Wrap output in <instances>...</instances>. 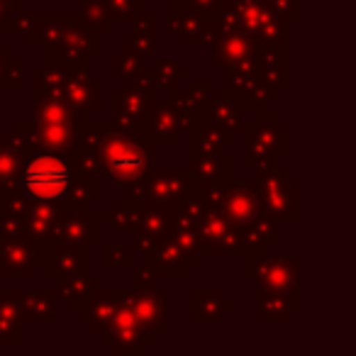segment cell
Instances as JSON below:
<instances>
[{
  "instance_id": "obj_1",
  "label": "cell",
  "mask_w": 356,
  "mask_h": 356,
  "mask_svg": "<svg viewBox=\"0 0 356 356\" xmlns=\"http://www.w3.org/2000/svg\"><path fill=\"white\" fill-rule=\"evenodd\" d=\"M81 142L95 149L103 166V181L127 188L156 163V144L142 129L118 122H86Z\"/></svg>"
},
{
  "instance_id": "obj_7",
  "label": "cell",
  "mask_w": 356,
  "mask_h": 356,
  "mask_svg": "<svg viewBox=\"0 0 356 356\" xmlns=\"http://www.w3.org/2000/svg\"><path fill=\"white\" fill-rule=\"evenodd\" d=\"M220 20L247 32L257 44L288 42V30H291L268 10L264 0H225Z\"/></svg>"
},
{
  "instance_id": "obj_29",
  "label": "cell",
  "mask_w": 356,
  "mask_h": 356,
  "mask_svg": "<svg viewBox=\"0 0 356 356\" xmlns=\"http://www.w3.org/2000/svg\"><path fill=\"white\" fill-rule=\"evenodd\" d=\"M257 71L276 90L288 88V42L257 47Z\"/></svg>"
},
{
  "instance_id": "obj_5",
  "label": "cell",
  "mask_w": 356,
  "mask_h": 356,
  "mask_svg": "<svg viewBox=\"0 0 356 356\" xmlns=\"http://www.w3.org/2000/svg\"><path fill=\"white\" fill-rule=\"evenodd\" d=\"M88 115L76 113L61 98H35V132L40 152L66 154L79 144Z\"/></svg>"
},
{
  "instance_id": "obj_14",
  "label": "cell",
  "mask_w": 356,
  "mask_h": 356,
  "mask_svg": "<svg viewBox=\"0 0 356 356\" xmlns=\"http://www.w3.org/2000/svg\"><path fill=\"white\" fill-rule=\"evenodd\" d=\"M198 239L203 257H239V229L215 208L205 210Z\"/></svg>"
},
{
  "instance_id": "obj_50",
  "label": "cell",
  "mask_w": 356,
  "mask_h": 356,
  "mask_svg": "<svg viewBox=\"0 0 356 356\" xmlns=\"http://www.w3.org/2000/svg\"><path fill=\"white\" fill-rule=\"evenodd\" d=\"M264 3L283 25L291 27L300 20V0H264Z\"/></svg>"
},
{
  "instance_id": "obj_44",
  "label": "cell",
  "mask_w": 356,
  "mask_h": 356,
  "mask_svg": "<svg viewBox=\"0 0 356 356\" xmlns=\"http://www.w3.org/2000/svg\"><path fill=\"white\" fill-rule=\"evenodd\" d=\"M134 247L132 244H100V266L103 268H132L134 266Z\"/></svg>"
},
{
  "instance_id": "obj_53",
  "label": "cell",
  "mask_w": 356,
  "mask_h": 356,
  "mask_svg": "<svg viewBox=\"0 0 356 356\" xmlns=\"http://www.w3.org/2000/svg\"><path fill=\"white\" fill-rule=\"evenodd\" d=\"M0 237H22V222L0 210Z\"/></svg>"
},
{
  "instance_id": "obj_23",
  "label": "cell",
  "mask_w": 356,
  "mask_h": 356,
  "mask_svg": "<svg viewBox=\"0 0 356 356\" xmlns=\"http://www.w3.org/2000/svg\"><path fill=\"white\" fill-rule=\"evenodd\" d=\"M244 115H247V108H244L237 95L229 93L227 88H213L208 105H205V118L210 122L218 124L225 132H229L232 137H239L244 132V124H247Z\"/></svg>"
},
{
  "instance_id": "obj_39",
  "label": "cell",
  "mask_w": 356,
  "mask_h": 356,
  "mask_svg": "<svg viewBox=\"0 0 356 356\" xmlns=\"http://www.w3.org/2000/svg\"><path fill=\"white\" fill-rule=\"evenodd\" d=\"M100 195H103V186H100V178L83 176V173H74L69 188L61 200V208H90L93 203H98Z\"/></svg>"
},
{
  "instance_id": "obj_15",
  "label": "cell",
  "mask_w": 356,
  "mask_h": 356,
  "mask_svg": "<svg viewBox=\"0 0 356 356\" xmlns=\"http://www.w3.org/2000/svg\"><path fill=\"white\" fill-rule=\"evenodd\" d=\"M132 312L137 317V325L147 344L152 346L161 334L168 330V293L163 288H152V291H134L132 296Z\"/></svg>"
},
{
  "instance_id": "obj_40",
  "label": "cell",
  "mask_w": 356,
  "mask_h": 356,
  "mask_svg": "<svg viewBox=\"0 0 356 356\" xmlns=\"http://www.w3.org/2000/svg\"><path fill=\"white\" fill-rule=\"evenodd\" d=\"M69 71L54 64L37 66L32 71V98H61Z\"/></svg>"
},
{
  "instance_id": "obj_49",
  "label": "cell",
  "mask_w": 356,
  "mask_h": 356,
  "mask_svg": "<svg viewBox=\"0 0 356 356\" xmlns=\"http://www.w3.org/2000/svg\"><path fill=\"white\" fill-rule=\"evenodd\" d=\"M225 0H168L166 13H176V10H193L200 15L208 17H220Z\"/></svg>"
},
{
  "instance_id": "obj_42",
  "label": "cell",
  "mask_w": 356,
  "mask_h": 356,
  "mask_svg": "<svg viewBox=\"0 0 356 356\" xmlns=\"http://www.w3.org/2000/svg\"><path fill=\"white\" fill-rule=\"evenodd\" d=\"M0 144L8 147V149H13L20 159L40 152L37 132H35V124L32 122H15L6 134H3V137H0Z\"/></svg>"
},
{
  "instance_id": "obj_48",
  "label": "cell",
  "mask_w": 356,
  "mask_h": 356,
  "mask_svg": "<svg viewBox=\"0 0 356 356\" xmlns=\"http://www.w3.org/2000/svg\"><path fill=\"white\" fill-rule=\"evenodd\" d=\"M30 208H32V200L27 198L20 188L6 191V193L0 195V210H3L6 215H10V218L20 220V222H25Z\"/></svg>"
},
{
  "instance_id": "obj_25",
  "label": "cell",
  "mask_w": 356,
  "mask_h": 356,
  "mask_svg": "<svg viewBox=\"0 0 356 356\" xmlns=\"http://www.w3.org/2000/svg\"><path fill=\"white\" fill-rule=\"evenodd\" d=\"M122 298L124 291H105L103 286L95 288L88 300L76 310L79 312V322L88 327L93 334H100L113 322V315L120 307V302H122Z\"/></svg>"
},
{
  "instance_id": "obj_28",
  "label": "cell",
  "mask_w": 356,
  "mask_h": 356,
  "mask_svg": "<svg viewBox=\"0 0 356 356\" xmlns=\"http://www.w3.org/2000/svg\"><path fill=\"white\" fill-rule=\"evenodd\" d=\"M188 147H191V156H208V154H222L229 147H234L237 137H232L229 132L220 129L218 124H213L205 113L195 120L188 127Z\"/></svg>"
},
{
  "instance_id": "obj_47",
  "label": "cell",
  "mask_w": 356,
  "mask_h": 356,
  "mask_svg": "<svg viewBox=\"0 0 356 356\" xmlns=\"http://www.w3.org/2000/svg\"><path fill=\"white\" fill-rule=\"evenodd\" d=\"M22 159L13 149L0 144V193L17 188V173H20Z\"/></svg>"
},
{
  "instance_id": "obj_22",
  "label": "cell",
  "mask_w": 356,
  "mask_h": 356,
  "mask_svg": "<svg viewBox=\"0 0 356 356\" xmlns=\"http://www.w3.org/2000/svg\"><path fill=\"white\" fill-rule=\"evenodd\" d=\"M69 108H74L76 113L83 115H95L103 110V95H100V83L98 79L90 76V69H79V71H69L66 74V83H64V93H61Z\"/></svg>"
},
{
  "instance_id": "obj_18",
  "label": "cell",
  "mask_w": 356,
  "mask_h": 356,
  "mask_svg": "<svg viewBox=\"0 0 356 356\" xmlns=\"http://www.w3.org/2000/svg\"><path fill=\"white\" fill-rule=\"evenodd\" d=\"M218 210L234 225L237 229L247 227L249 222L259 218V195L254 178H244V181H232L225 186L222 198H220Z\"/></svg>"
},
{
  "instance_id": "obj_3",
  "label": "cell",
  "mask_w": 356,
  "mask_h": 356,
  "mask_svg": "<svg viewBox=\"0 0 356 356\" xmlns=\"http://www.w3.org/2000/svg\"><path fill=\"white\" fill-rule=\"evenodd\" d=\"M259 213L273 222H300V181L281 161L254 166Z\"/></svg>"
},
{
  "instance_id": "obj_17",
  "label": "cell",
  "mask_w": 356,
  "mask_h": 356,
  "mask_svg": "<svg viewBox=\"0 0 356 356\" xmlns=\"http://www.w3.org/2000/svg\"><path fill=\"white\" fill-rule=\"evenodd\" d=\"M166 30L181 47H210L220 30V17H208L193 10L166 13Z\"/></svg>"
},
{
  "instance_id": "obj_2",
  "label": "cell",
  "mask_w": 356,
  "mask_h": 356,
  "mask_svg": "<svg viewBox=\"0 0 356 356\" xmlns=\"http://www.w3.org/2000/svg\"><path fill=\"white\" fill-rule=\"evenodd\" d=\"M195 186V178L191 176L188 166H156L154 163L137 184L122 188V198L139 203L142 208L161 210V213L176 215L186 198H188Z\"/></svg>"
},
{
  "instance_id": "obj_11",
  "label": "cell",
  "mask_w": 356,
  "mask_h": 356,
  "mask_svg": "<svg viewBox=\"0 0 356 356\" xmlns=\"http://www.w3.org/2000/svg\"><path fill=\"white\" fill-rule=\"evenodd\" d=\"M35 252L37 268L44 271L47 278L56 281V278L74 276V273H90V254L88 247H74V244L64 242H44L32 247Z\"/></svg>"
},
{
  "instance_id": "obj_57",
  "label": "cell",
  "mask_w": 356,
  "mask_h": 356,
  "mask_svg": "<svg viewBox=\"0 0 356 356\" xmlns=\"http://www.w3.org/2000/svg\"><path fill=\"white\" fill-rule=\"evenodd\" d=\"M0 281H3V278H0Z\"/></svg>"
},
{
  "instance_id": "obj_19",
  "label": "cell",
  "mask_w": 356,
  "mask_h": 356,
  "mask_svg": "<svg viewBox=\"0 0 356 356\" xmlns=\"http://www.w3.org/2000/svg\"><path fill=\"white\" fill-rule=\"evenodd\" d=\"M210 93H213V81L210 79H188L178 86V88L166 93V100L173 105L178 120L184 124V134L188 132L191 124L205 113Z\"/></svg>"
},
{
  "instance_id": "obj_52",
  "label": "cell",
  "mask_w": 356,
  "mask_h": 356,
  "mask_svg": "<svg viewBox=\"0 0 356 356\" xmlns=\"http://www.w3.org/2000/svg\"><path fill=\"white\" fill-rule=\"evenodd\" d=\"M17 10H20L17 6H13L8 0H0V35L13 32V20H15Z\"/></svg>"
},
{
  "instance_id": "obj_31",
  "label": "cell",
  "mask_w": 356,
  "mask_h": 356,
  "mask_svg": "<svg viewBox=\"0 0 356 356\" xmlns=\"http://www.w3.org/2000/svg\"><path fill=\"white\" fill-rule=\"evenodd\" d=\"M61 205L56 203H32L25 222H22V237L35 247L54 239L56 222H59Z\"/></svg>"
},
{
  "instance_id": "obj_32",
  "label": "cell",
  "mask_w": 356,
  "mask_h": 356,
  "mask_svg": "<svg viewBox=\"0 0 356 356\" xmlns=\"http://www.w3.org/2000/svg\"><path fill=\"white\" fill-rule=\"evenodd\" d=\"M129 30L122 35V44L124 51H132V54L142 56L144 61L152 59L154 54V44H156V13L147 10L144 8L132 22H129Z\"/></svg>"
},
{
  "instance_id": "obj_54",
  "label": "cell",
  "mask_w": 356,
  "mask_h": 356,
  "mask_svg": "<svg viewBox=\"0 0 356 356\" xmlns=\"http://www.w3.org/2000/svg\"><path fill=\"white\" fill-rule=\"evenodd\" d=\"M13 47L3 44L0 47V90H6V76H8V64H10Z\"/></svg>"
},
{
  "instance_id": "obj_6",
  "label": "cell",
  "mask_w": 356,
  "mask_h": 356,
  "mask_svg": "<svg viewBox=\"0 0 356 356\" xmlns=\"http://www.w3.org/2000/svg\"><path fill=\"white\" fill-rule=\"evenodd\" d=\"M244 166L254 168L259 163L283 161L288 159V124L281 120V115L271 108L254 113L252 122L244 124Z\"/></svg>"
},
{
  "instance_id": "obj_56",
  "label": "cell",
  "mask_w": 356,
  "mask_h": 356,
  "mask_svg": "<svg viewBox=\"0 0 356 356\" xmlns=\"http://www.w3.org/2000/svg\"><path fill=\"white\" fill-rule=\"evenodd\" d=\"M0 349H3V344H0Z\"/></svg>"
},
{
  "instance_id": "obj_16",
  "label": "cell",
  "mask_w": 356,
  "mask_h": 356,
  "mask_svg": "<svg viewBox=\"0 0 356 356\" xmlns=\"http://www.w3.org/2000/svg\"><path fill=\"white\" fill-rule=\"evenodd\" d=\"M103 215L90 213V208H61L54 239L74 247H95L100 244Z\"/></svg>"
},
{
  "instance_id": "obj_27",
  "label": "cell",
  "mask_w": 356,
  "mask_h": 356,
  "mask_svg": "<svg viewBox=\"0 0 356 356\" xmlns=\"http://www.w3.org/2000/svg\"><path fill=\"white\" fill-rule=\"evenodd\" d=\"M188 315L193 325H220L227 312L234 310V302L225 298L218 288H195L188 296Z\"/></svg>"
},
{
  "instance_id": "obj_13",
  "label": "cell",
  "mask_w": 356,
  "mask_h": 356,
  "mask_svg": "<svg viewBox=\"0 0 356 356\" xmlns=\"http://www.w3.org/2000/svg\"><path fill=\"white\" fill-rule=\"evenodd\" d=\"M222 88L234 93L247 113H259L266 110L271 103H276L281 90L268 86L266 81L259 76L257 66H244V69H222Z\"/></svg>"
},
{
  "instance_id": "obj_26",
  "label": "cell",
  "mask_w": 356,
  "mask_h": 356,
  "mask_svg": "<svg viewBox=\"0 0 356 356\" xmlns=\"http://www.w3.org/2000/svg\"><path fill=\"white\" fill-rule=\"evenodd\" d=\"M191 176L198 188H220L234 181V159L227 154H208V156H191Z\"/></svg>"
},
{
  "instance_id": "obj_4",
  "label": "cell",
  "mask_w": 356,
  "mask_h": 356,
  "mask_svg": "<svg viewBox=\"0 0 356 356\" xmlns=\"http://www.w3.org/2000/svg\"><path fill=\"white\" fill-rule=\"evenodd\" d=\"M69 159L64 154L35 152L22 159L20 173H17V188L32 200V203H56L64 200V193L74 178Z\"/></svg>"
},
{
  "instance_id": "obj_46",
  "label": "cell",
  "mask_w": 356,
  "mask_h": 356,
  "mask_svg": "<svg viewBox=\"0 0 356 356\" xmlns=\"http://www.w3.org/2000/svg\"><path fill=\"white\" fill-rule=\"evenodd\" d=\"M113 25H129L144 10L147 0H100Z\"/></svg>"
},
{
  "instance_id": "obj_8",
  "label": "cell",
  "mask_w": 356,
  "mask_h": 356,
  "mask_svg": "<svg viewBox=\"0 0 356 356\" xmlns=\"http://www.w3.org/2000/svg\"><path fill=\"white\" fill-rule=\"evenodd\" d=\"M159 98V90L149 74V66H144V71L129 83H122L120 88H115L110 93V115L113 122L124 124V127L142 129L147 122V113L152 108V103Z\"/></svg>"
},
{
  "instance_id": "obj_43",
  "label": "cell",
  "mask_w": 356,
  "mask_h": 356,
  "mask_svg": "<svg viewBox=\"0 0 356 356\" xmlns=\"http://www.w3.org/2000/svg\"><path fill=\"white\" fill-rule=\"evenodd\" d=\"M144 66H147V61L142 56L132 54V51H122V54L110 59V79L115 83H129L142 74Z\"/></svg>"
},
{
  "instance_id": "obj_45",
  "label": "cell",
  "mask_w": 356,
  "mask_h": 356,
  "mask_svg": "<svg viewBox=\"0 0 356 356\" xmlns=\"http://www.w3.org/2000/svg\"><path fill=\"white\" fill-rule=\"evenodd\" d=\"M79 6H81L79 8L81 20H83L88 27H93L100 37L113 32V20L108 17V13H105L100 0H79Z\"/></svg>"
},
{
  "instance_id": "obj_33",
  "label": "cell",
  "mask_w": 356,
  "mask_h": 356,
  "mask_svg": "<svg viewBox=\"0 0 356 356\" xmlns=\"http://www.w3.org/2000/svg\"><path fill=\"white\" fill-rule=\"evenodd\" d=\"M296 312H300V296L257 288V322H288Z\"/></svg>"
},
{
  "instance_id": "obj_35",
  "label": "cell",
  "mask_w": 356,
  "mask_h": 356,
  "mask_svg": "<svg viewBox=\"0 0 356 356\" xmlns=\"http://www.w3.org/2000/svg\"><path fill=\"white\" fill-rule=\"evenodd\" d=\"M171 222H173V215L161 213V210L144 208L142 222H139L137 232L132 234V237H134V242H132L134 254H142V259L147 257V254L152 252V249L168 234Z\"/></svg>"
},
{
  "instance_id": "obj_24",
  "label": "cell",
  "mask_w": 356,
  "mask_h": 356,
  "mask_svg": "<svg viewBox=\"0 0 356 356\" xmlns=\"http://www.w3.org/2000/svg\"><path fill=\"white\" fill-rule=\"evenodd\" d=\"M144 134L152 139L156 147H176L184 137V124L178 120L176 110L168 100H154L144 122Z\"/></svg>"
},
{
  "instance_id": "obj_55",
  "label": "cell",
  "mask_w": 356,
  "mask_h": 356,
  "mask_svg": "<svg viewBox=\"0 0 356 356\" xmlns=\"http://www.w3.org/2000/svg\"><path fill=\"white\" fill-rule=\"evenodd\" d=\"M49 3H66V0H49Z\"/></svg>"
},
{
  "instance_id": "obj_51",
  "label": "cell",
  "mask_w": 356,
  "mask_h": 356,
  "mask_svg": "<svg viewBox=\"0 0 356 356\" xmlns=\"http://www.w3.org/2000/svg\"><path fill=\"white\" fill-rule=\"evenodd\" d=\"M159 286V276L147 261L142 266H134V291L144 293V291H152V288Z\"/></svg>"
},
{
  "instance_id": "obj_37",
  "label": "cell",
  "mask_w": 356,
  "mask_h": 356,
  "mask_svg": "<svg viewBox=\"0 0 356 356\" xmlns=\"http://www.w3.org/2000/svg\"><path fill=\"white\" fill-rule=\"evenodd\" d=\"M95 288H100V281L90 276V273H74V276L56 278V296L64 298L66 307L71 312L79 310Z\"/></svg>"
},
{
  "instance_id": "obj_41",
  "label": "cell",
  "mask_w": 356,
  "mask_h": 356,
  "mask_svg": "<svg viewBox=\"0 0 356 356\" xmlns=\"http://www.w3.org/2000/svg\"><path fill=\"white\" fill-rule=\"evenodd\" d=\"M149 74H152V81L156 86V90H168L178 88L184 81L191 79V69L188 66H181L173 56H166V59H159L156 64L149 66Z\"/></svg>"
},
{
  "instance_id": "obj_10",
  "label": "cell",
  "mask_w": 356,
  "mask_h": 356,
  "mask_svg": "<svg viewBox=\"0 0 356 356\" xmlns=\"http://www.w3.org/2000/svg\"><path fill=\"white\" fill-rule=\"evenodd\" d=\"M44 51L47 64H54L64 71L90 69V61L100 54V35L83 20H79L59 42L44 47Z\"/></svg>"
},
{
  "instance_id": "obj_34",
  "label": "cell",
  "mask_w": 356,
  "mask_h": 356,
  "mask_svg": "<svg viewBox=\"0 0 356 356\" xmlns=\"http://www.w3.org/2000/svg\"><path fill=\"white\" fill-rule=\"evenodd\" d=\"M281 242V232H278V222L259 215L254 222L239 229V257H249V254H266L271 247Z\"/></svg>"
},
{
  "instance_id": "obj_38",
  "label": "cell",
  "mask_w": 356,
  "mask_h": 356,
  "mask_svg": "<svg viewBox=\"0 0 356 356\" xmlns=\"http://www.w3.org/2000/svg\"><path fill=\"white\" fill-rule=\"evenodd\" d=\"M142 215H144L142 205L129 198H122V200H115L108 213H103V222H108V227L115 234H129L132 237L137 232L139 222H142Z\"/></svg>"
},
{
  "instance_id": "obj_21",
  "label": "cell",
  "mask_w": 356,
  "mask_h": 356,
  "mask_svg": "<svg viewBox=\"0 0 356 356\" xmlns=\"http://www.w3.org/2000/svg\"><path fill=\"white\" fill-rule=\"evenodd\" d=\"M37 273L35 252L25 237H0V278L32 281Z\"/></svg>"
},
{
  "instance_id": "obj_30",
  "label": "cell",
  "mask_w": 356,
  "mask_h": 356,
  "mask_svg": "<svg viewBox=\"0 0 356 356\" xmlns=\"http://www.w3.org/2000/svg\"><path fill=\"white\" fill-rule=\"evenodd\" d=\"M56 288H30L20 293V315L22 322H37V325H54L56 315Z\"/></svg>"
},
{
  "instance_id": "obj_20",
  "label": "cell",
  "mask_w": 356,
  "mask_h": 356,
  "mask_svg": "<svg viewBox=\"0 0 356 356\" xmlns=\"http://www.w3.org/2000/svg\"><path fill=\"white\" fill-rule=\"evenodd\" d=\"M144 259H147L149 266L156 271L159 278H171V281H186V278L191 276V271L200 266V264L195 261L193 257H188L168 234Z\"/></svg>"
},
{
  "instance_id": "obj_36",
  "label": "cell",
  "mask_w": 356,
  "mask_h": 356,
  "mask_svg": "<svg viewBox=\"0 0 356 356\" xmlns=\"http://www.w3.org/2000/svg\"><path fill=\"white\" fill-rule=\"evenodd\" d=\"M20 293L0 288V344L17 346L22 344V315H20Z\"/></svg>"
},
{
  "instance_id": "obj_12",
  "label": "cell",
  "mask_w": 356,
  "mask_h": 356,
  "mask_svg": "<svg viewBox=\"0 0 356 356\" xmlns=\"http://www.w3.org/2000/svg\"><path fill=\"white\" fill-rule=\"evenodd\" d=\"M213 66L215 69H244L257 66V42L239 27L220 20V30L213 40Z\"/></svg>"
},
{
  "instance_id": "obj_58",
  "label": "cell",
  "mask_w": 356,
  "mask_h": 356,
  "mask_svg": "<svg viewBox=\"0 0 356 356\" xmlns=\"http://www.w3.org/2000/svg\"><path fill=\"white\" fill-rule=\"evenodd\" d=\"M0 195H3V193H0Z\"/></svg>"
},
{
  "instance_id": "obj_9",
  "label": "cell",
  "mask_w": 356,
  "mask_h": 356,
  "mask_svg": "<svg viewBox=\"0 0 356 356\" xmlns=\"http://www.w3.org/2000/svg\"><path fill=\"white\" fill-rule=\"evenodd\" d=\"M242 259L244 276L257 281V288L300 296V257H268L266 252Z\"/></svg>"
}]
</instances>
